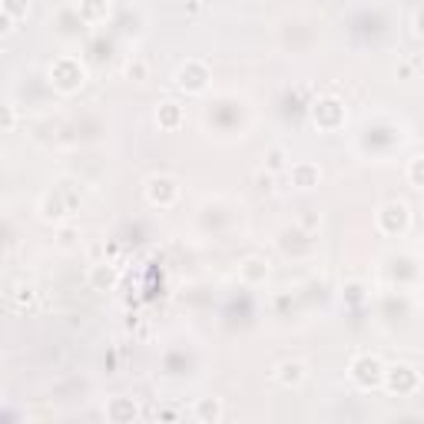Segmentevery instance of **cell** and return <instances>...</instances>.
<instances>
[{
	"label": "cell",
	"instance_id": "cell-1",
	"mask_svg": "<svg viewBox=\"0 0 424 424\" xmlns=\"http://www.w3.org/2000/svg\"><path fill=\"white\" fill-rule=\"evenodd\" d=\"M305 378V368L298 361L295 364H282V381H302Z\"/></svg>",
	"mask_w": 424,
	"mask_h": 424
},
{
	"label": "cell",
	"instance_id": "cell-2",
	"mask_svg": "<svg viewBox=\"0 0 424 424\" xmlns=\"http://www.w3.org/2000/svg\"><path fill=\"white\" fill-rule=\"evenodd\" d=\"M126 73H136V76H146V67H142V63H130V67H126Z\"/></svg>",
	"mask_w": 424,
	"mask_h": 424
}]
</instances>
